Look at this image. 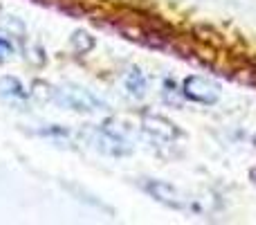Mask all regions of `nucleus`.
<instances>
[{
    "label": "nucleus",
    "instance_id": "nucleus-2",
    "mask_svg": "<svg viewBox=\"0 0 256 225\" xmlns=\"http://www.w3.org/2000/svg\"><path fill=\"white\" fill-rule=\"evenodd\" d=\"M9 52H12V45L7 43V41L0 36V59H4V57H9Z\"/></svg>",
    "mask_w": 256,
    "mask_h": 225
},
{
    "label": "nucleus",
    "instance_id": "nucleus-1",
    "mask_svg": "<svg viewBox=\"0 0 256 225\" xmlns=\"http://www.w3.org/2000/svg\"><path fill=\"white\" fill-rule=\"evenodd\" d=\"M182 93L186 99L198 104H216L220 99V86L207 77H186L182 84Z\"/></svg>",
    "mask_w": 256,
    "mask_h": 225
}]
</instances>
